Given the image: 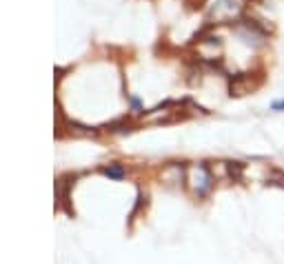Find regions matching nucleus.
<instances>
[{"mask_svg": "<svg viewBox=\"0 0 284 264\" xmlns=\"http://www.w3.org/2000/svg\"><path fill=\"white\" fill-rule=\"evenodd\" d=\"M105 173L109 175V178H113V180H120V178H124V169L120 165H111V166H106L105 169Z\"/></svg>", "mask_w": 284, "mask_h": 264, "instance_id": "3", "label": "nucleus"}, {"mask_svg": "<svg viewBox=\"0 0 284 264\" xmlns=\"http://www.w3.org/2000/svg\"><path fill=\"white\" fill-rule=\"evenodd\" d=\"M186 182H189L191 191H193L195 196L204 198L213 187V175H211V171H209V166H204L202 162H200V165H193L189 169V178H186Z\"/></svg>", "mask_w": 284, "mask_h": 264, "instance_id": "1", "label": "nucleus"}, {"mask_svg": "<svg viewBox=\"0 0 284 264\" xmlns=\"http://www.w3.org/2000/svg\"><path fill=\"white\" fill-rule=\"evenodd\" d=\"M271 111L282 113V111H284V98H282V100H273V102H271Z\"/></svg>", "mask_w": 284, "mask_h": 264, "instance_id": "4", "label": "nucleus"}, {"mask_svg": "<svg viewBox=\"0 0 284 264\" xmlns=\"http://www.w3.org/2000/svg\"><path fill=\"white\" fill-rule=\"evenodd\" d=\"M242 0H217L211 7V20L215 23H233L242 18Z\"/></svg>", "mask_w": 284, "mask_h": 264, "instance_id": "2", "label": "nucleus"}]
</instances>
